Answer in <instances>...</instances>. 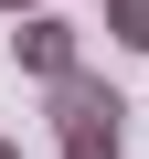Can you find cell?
Returning a JSON list of instances; mask_svg holds the SVG:
<instances>
[{
  "instance_id": "obj_1",
  "label": "cell",
  "mask_w": 149,
  "mask_h": 159,
  "mask_svg": "<svg viewBox=\"0 0 149 159\" xmlns=\"http://www.w3.org/2000/svg\"><path fill=\"white\" fill-rule=\"evenodd\" d=\"M43 117H53L64 159H117V148H128V96L107 85V74H64V85H43Z\"/></svg>"
},
{
  "instance_id": "obj_2",
  "label": "cell",
  "mask_w": 149,
  "mask_h": 159,
  "mask_svg": "<svg viewBox=\"0 0 149 159\" xmlns=\"http://www.w3.org/2000/svg\"><path fill=\"white\" fill-rule=\"evenodd\" d=\"M11 53H22V74H32V85H64V74H85V43H74V21H64V11H32V21L11 32Z\"/></svg>"
},
{
  "instance_id": "obj_3",
  "label": "cell",
  "mask_w": 149,
  "mask_h": 159,
  "mask_svg": "<svg viewBox=\"0 0 149 159\" xmlns=\"http://www.w3.org/2000/svg\"><path fill=\"white\" fill-rule=\"evenodd\" d=\"M107 32H117L128 53H149V0H107Z\"/></svg>"
},
{
  "instance_id": "obj_4",
  "label": "cell",
  "mask_w": 149,
  "mask_h": 159,
  "mask_svg": "<svg viewBox=\"0 0 149 159\" xmlns=\"http://www.w3.org/2000/svg\"><path fill=\"white\" fill-rule=\"evenodd\" d=\"M0 11H22V21H32V11H43V0H0Z\"/></svg>"
},
{
  "instance_id": "obj_5",
  "label": "cell",
  "mask_w": 149,
  "mask_h": 159,
  "mask_svg": "<svg viewBox=\"0 0 149 159\" xmlns=\"http://www.w3.org/2000/svg\"><path fill=\"white\" fill-rule=\"evenodd\" d=\"M0 159H22V148H11V138H0Z\"/></svg>"
}]
</instances>
